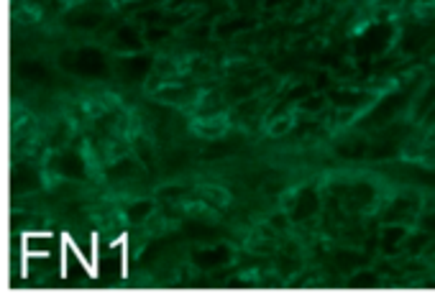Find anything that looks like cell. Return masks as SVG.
Masks as SVG:
<instances>
[{
  "instance_id": "1",
  "label": "cell",
  "mask_w": 435,
  "mask_h": 299,
  "mask_svg": "<svg viewBox=\"0 0 435 299\" xmlns=\"http://www.w3.org/2000/svg\"><path fill=\"white\" fill-rule=\"evenodd\" d=\"M59 62H62L64 70H70L72 75L77 77H108L110 75V64L108 57L102 54L100 49L95 46H82V49H75V51H64L59 54Z\"/></svg>"
},
{
  "instance_id": "2",
  "label": "cell",
  "mask_w": 435,
  "mask_h": 299,
  "mask_svg": "<svg viewBox=\"0 0 435 299\" xmlns=\"http://www.w3.org/2000/svg\"><path fill=\"white\" fill-rule=\"evenodd\" d=\"M392 41H394V23L374 21L366 28H361V33L353 38V54H356V59L379 57V54L390 49Z\"/></svg>"
},
{
  "instance_id": "3",
  "label": "cell",
  "mask_w": 435,
  "mask_h": 299,
  "mask_svg": "<svg viewBox=\"0 0 435 299\" xmlns=\"http://www.w3.org/2000/svg\"><path fill=\"white\" fill-rule=\"evenodd\" d=\"M49 169L57 177L72 179V182H85L87 179V161H85L82 153L77 151H57L49 156Z\"/></svg>"
},
{
  "instance_id": "4",
  "label": "cell",
  "mask_w": 435,
  "mask_h": 299,
  "mask_svg": "<svg viewBox=\"0 0 435 299\" xmlns=\"http://www.w3.org/2000/svg\"><path fill=\"white\" fill-rule=\"evenodd\" d=\"M154 70V59L149 57V54H128V57H123L121 62H118V67H115V72H118V77H121L126 85H141L144 80L149 77V72Z\"/></svg>"
},
{
  "instance_id": "5",
  "label": "cell",
  "mask_w": 435,
  "mask_h": 299,
  "mask_svg": "<svg viewBox=\"0 0 435 299\" xmlns=\"http://www.w3.org/2000/svg\"><path fill=\"white\" fill-rule=\"evenodd\" d=\"M318 210H320V195L313 185L297 190L294 197L289 200V220H294V223H305V220L318 215Z\"/></svg>"
},
{
  "instance_id": "6",
  "label": "cell",
  "mask_w": 435,
  "mask_h": 299,
  "mask_svg": "<svg viewBox=\"0 0 435 299\" xmlns=\"http://www.w3.org/2000/svg\"><path fill=\"white\" fill-rule=\"evenodd\" d=\"M192 263L203 271H215V268H223L233 261V249L230 246H210V249H198L192 251Z\"/></svg>"
},
{
  "instance_id": "7",
  "label": "cell",
  "mask_w": 435,
  "mask_h": 299,
  "mask_svg": "<svg viewBox=\"0 0 435 299\" xmlns=\"http://www.w3.org/2000/svg\"><path fill=\"white\" fill-rule=\"evenodd\" d=\"M435 28L430 23H409L399 36V51L402 54H420L430 44Z\"/></svg>"
},
{
  "instance_id": "8",
  "label": "cell",
  "mask_w": 435,
  "mask_h": 299,
  "mask_svg": "<svg viewBox=\"0 0 435 299\" xmlns=\"http://www.w3.org/2000/svg\"><path fill=\"white\" fill-rule=\"evenodd\" d=\"M407 236H409L407 225H402V223H387V225H384L382 236H379V251H382V256L394 259L397 254H402Z\"/></svg>"
},
{
  "instance_id": "9",
  "label": "cell",
  "mask_w": 435,
  "mask_h": 299,
  "mask_svg": "<svg viewBox=\"0 0 435 299\" xmlns=\"http://www.w3.org/2000/svg\"><path fill=\"white\" fill-rule=\"evenodd\" d=\"M11 185L13 195H28V192L41 187V174L31 164H16L11 172Z\"/></svg>"
},
{
  "instance_id": "10",
  "label": "cell",
  "mask_w": 435,
  "mask_h": 299,
  "mask_svg": "<svg viewBox=\"0 0 435 299\" xmlns=\"http://www.w3.org/2000/svg\"><path fill=\"white\" fill-rule=\"evenodd\" d=\"M144 33H141L139 26H121L118 31L113 33V49L123 51V54H139L144 51Z\"/></svg>"
},
{
  "instance_id": "11",
  "label": "cell",
  "mask_w": 435,
  "mask_h": 299,
  "mask_svg": "<svg viewBox=\"0 0 435 299\" xmlns=\"http://www.w3.org/2000/svg\"><path fill=\"white\" fill-rule=\"evenodd\" d=\"M417 212V200L409 197V195H402V197H397L394 202L384 210V223H407L409 217H415Z\"/></svg>"
},
{
  "instance_id": "12",
  "label": "cell",
  "mask_w": 435,
  "mask_h": 299,
  "mask_svg": "<svg viewBox=\"0 0 435 299\" xmlns=\"http://www.w3.org/2000/svg\"><path fill=\"white\" fill-rule=\"evenodd\" d=\"M256 21L254 18H220L215 26H213V33H215V38H220V41H228V38H233L236 33L241 31H249V28H254Z\"/></svg>"
},
{
  "instance_id": "13",
  "label": "cell",
  "mask_w": 435,
  "mask_h": 299,
  "mask_svg": "<svg viewBox=\"0 0 435 299\" xmlns=\"http://www.w3.org/2000/svg\"><path fill=\"white\" fill-rule=\"evenodd\" d=\"M67 26H72V28H95V26H100L102 21V13L95 11V8H77V11L67 13Z\"/></svg>"
},
{
  "instance_id": "14",
  "label": "cell",
  "mask_w": 435,
  "mask_h": 299,
  "mask_svg": "<svg viewBox=\"0 0 435 299\" xmlns=\"http://www.w3.org/2000/svg\"><path fill=\"white\" fill-rule=\"evenodd\" d=\"M402 100H404V92H394V95L384 97L377 108H374V113H371V121L379 123V121H387V118H392V115H394L397 110L404 105Z\"/></svg>"
},
{
  "instance_id": "15",
  "label": "cell",
  "mask_w": 435,
  "mask_h": 299,
  "mask_svg": "<svg viewBox=\"0 0 435 299\" xmlns=\"http://www.w3.org/2000/svg\"><path fill=\"white\" fill-rule=\"evenodd\" d=\"M331 100L338 105V108H358V105H364L369 102L371 97L366 92H348V89H335L331 92Z\"/></svg>"
},
{
  "instance_id": "16",
  "label": "cell",
  "mask_w": 435,
  "mask_h": 299,
  "mask_svg": "<svg viewBox=\"0 0 435 299\" xmlns=\"http://www.w3.org/2000/svg\"><path fill=\"white\" fill-rule=\"evenodd\" d=\"M16 75L28 80V82H49V77H51L49 70H46L41 62H26L23 67L16 70Z\"/></svg>"
},
{
  "instance_id": "17",
  "label": "cell",
  "mask_w": 435,
  "mask_h": 299,
  "mask_svg": "<svg viewBox=\"0 0 435 299\" xmlns=\"http://www.w3.org/2000/svg\"><path fill=\"white\" fill-rule=\"evenodd\" d=\"M151 212H154V200H139V202L128 205V207H126L128 223H134V225L144 223V220H146Z\"/></svg>"
},
{
  "instance_id": "18",
  "label": "cell",
  "mask_w": 435,
  "mask_h": 299,
  "mask_svg": "<svg viewBox=\"0 0 435 299\" xmlns=\"http://www.w3.org/2000/svg\"><path fill=\"white\" fill-rule=\"evenodd\" d=\"M382 284V279H379L377 271H358V274H353L351 279H348V287L351 289H374Z\"/></svg>"
},
{
  "instance_id": "19",
  "label": "cell",
  "mask_w": 435,
  "mask_h": 299,
  "mask_svg": "<svg viewBox=\"0 0 435 299\" xmlns=\"http://www.w3.org/2000/svg\"><path fill=\"white\" fill-rule=\"evenodd\" d=\"M136 172H139V164H136V159H121V161H115V164L108 169V177H113V179L134 177Z\"/></svg>"
},
{
  "instance_id": "20",
  "label": "cell",
  "mask_w": 435,
  "mask_h": 299,
  "mask_svg": "<svg viewBox=\"0 0 435 299\" xmlns=\"http://www.w3.org/2000/svg\"><path fill=\"white\" fill-rule=\"evenodd\" d=\"M430 236H428V230H420V233H409L407 241H404V249L409 251V256H420L422 249L428 246Z\"/></svg>"
},
{
  "instance_id": "21",
  "label": "cell",
  "mask_w": 435,
  "mask_h": 299,
  "mask_svg": "<svg viewBox=\"0 0 435 299\" xmlns=\"http://www.w3.org/2000/svg\"><path fill=\"white\" fill-rule=\"evenodd\" d=\"M364 261H366L364 256L353 254V251H338V254H335V263H338L340 268H356Z\"/></svg>"
},
{
  "instance_id": "22",
  "label": "cell",
  "mask_w": 435,
  "mask_h": 299,
  "mask_svg": "<svg viewBox=\"0 0 435 299\" xmlns=\"http://www.w3.org/2000/svg\"><path fill=\"white\" fill-rule=\"evenodd\" d=\"M225 131V126L220 121H205V123H198V134L205 136V138H215Z\"/></svg>"
},
{
  "instance_id": "23",
  "label": "cell",
  "mask_w": 435,
  "mask_h": 299,
  "mask_svg": "<svg viewBox=\"0 0 435 299\" xmlns=\"http://www.w3.org/2000/svg\"><path fill=\"white\" fill-rule=\"evenodd\" d=\"M159 100H166V102H182L187 97V89L185 87H161L156 92Z\"/></svg>"
},
{
  "instance_id": "24",
  "label": "cell",
  "mask_w": 435,
  "mask_h": 299,
  "mask_svg": "<svg viewBox=\"0 0 435 299\" xmlns=\"http://www.w3.org/2000/svg\"><path fill=\"white\" fill-rule=\"evenodd\" d=\"M297 108H300L302 113H318V110H323V97H320V95H307L305 100L297 102Z\"/></svg>"
},
{
  "instance_id": "25",
  "label": "cell",
  "mask_w": 435,
  "mask_h": 299,
  "mask_svg": "<svg viewBox=\"0 0 435 299\" xmlns=\"http://www.w3.org/2000/svg\"><path fill=\"white\" fill-rule=\"evenodd\" d=\"M144 36H146L149 44H159V41H164L169 36V28H164V26H149Z\"/></svg>"
},
{
  "instance_id": "26",
  "label": "cell",
  "mask_w": 435,
  "mask_h": 299,
  "mask_svg": "<svg viewBox=\"0 0 435 299\" xmlns=\"http://www.w3.org/2000/svg\"><path fill=\"white\" fill-rule=\"evenodd\" d=\"M139 21L141 23H146V28H149V26L164 23V13L161 11H144V13H139Z\"/></svg>"
},
{
  "instance_id": "27",
  "label": "cell",
  "mask_w": 435,
  "mask_h": 299,
  "mask_svg": "<svg viewBox=\"0 0 435 299\" xmlns=\"http://www.w3.org/2000/svg\"><path fill=\"white\" fill-rule=\"evenodd\" d=\"M289 128H292V118H276L274 123H272V126H269V134L272 136H281V134H287Z\"/></svg>"
},
{
  "instance_id": "28",
  "label": "cell",
  "mask_w": 435,
  "mask_h": 299,
  "mask_svg": "<svg viewBox=\"0 0 435 299\" xmlns=\"http://www.w3.org/2000/svg\"><path fill=\"white\" fill-rule=\"evenodd\" d=\"M136 151H139V159L144 161L146 166H151L154 164V153H151V146H149L146 141H136Z\"/></svg>"
},
{
  "instance_id": "29",
  "label": "cell",
  "mask_w": 435,
  "mask_h": 299,
  "mask_svg": "<svg viewBox=\"0 0 435 299\" xmlns=\"http://www.w3.org/2000/svg\"><path fill=\"white\" fill-rule=\"evenodd\" d=\"M259 89V82H251V85H233V89H230V97H236V100H241L243 95H251V92H256Z\"/></svg>"
},
{
  "instance_id": "30",
  "label": "cell",
  "mask_w": 435,
  "mask_h": 299,
  "mask_svg": "<svg viewBox=\"0 0 435 299\" xmlns=\"http://www.w3.org/2000/svg\"><path fill=\"white\" fill-rule=\"evenodd\" d=\"M422 228H425V230H435V210L430 212L425 220H422Z\"/></svg>"
},
{
  "instance_id": "31",
  "label": "cell",
  "mask_w": 435,
  "mask_h": 299,
  "mask_svg": "<svg viewBox=\"0 0 435 299\" xmlns=\"http://www.w3.org/2000/svg\"><path fill=\"white\" fill-rule=\"evenodd\" d=\"M272 223H274V228H287V225H284V223H287V217H284V215H276L274 217V220H272Z\"/></svg>"
},
{
  "instance_id": "32",
  "label": "cell",
  "mask_w": 435,
  "mask_h": 299,
  "mask_svg": "<svg viewBox=\"0 0 435 299\" xmlns=\"http://www.w3.org/2000/svg\"><path fill=\"white\" fill-rule=\"evenodd\" d=\"M185 3H190V0H169V11H177V8H182Z\"/></svg>"
},
{
  "instance_id": "33",
  "label": "cell",
  "mask_w": 435,
  "mask_h": 299,
  "mask_svg": "<svg viewBox=\"0 0 435 299\" xmlns=\"http://www.w3.org/2000/svg\"><path fill=\"white\" fill-rule=\"evenodd\" d=\"M281 3H289V0H264V6L267 8H276V6H281Z\"/></svg>"
},
{
  "instance_id": "34",
  "label": "cell",
  "mask_w": 435,
  "mask_h": 299,
  "mask_svg": "<svg viewBox=\"0 0 435 299\" xmlns=\"http://www.w3.org/2000/svg\"><path fill=\"white\" fill-rule=\"evenodd\" d=\"M407 3H428V0H407Z\"/></svg>"
},
{
  "instance_id": "35",
  "label": "cell",
  "mask_w": 435,
  "mask_h": 299,
  "mask_svg": "<svg viewBox=\"0 0 435 299\" xmlns=\"http://www.w3.org/2000/svg\"><path fill=\"white\" fill-rule=\"evenodd\" d=\"M113 3H126V0H113Z\"/></svg>"
},
{
  "instance_id": "36",
  "label": "cell",
  "mask_w": 435,
  "mask_h": 299,
  "mask_svg": "<svg viewBox=\"0 0 435 299\" xmlns=\"http://www.w3.org/2000/svg\"><path fill=\"white\" fill-rule=\"evenodd\" d=\"M358 3H364V0H358Z\"/></svg>"
}]
</instances>
